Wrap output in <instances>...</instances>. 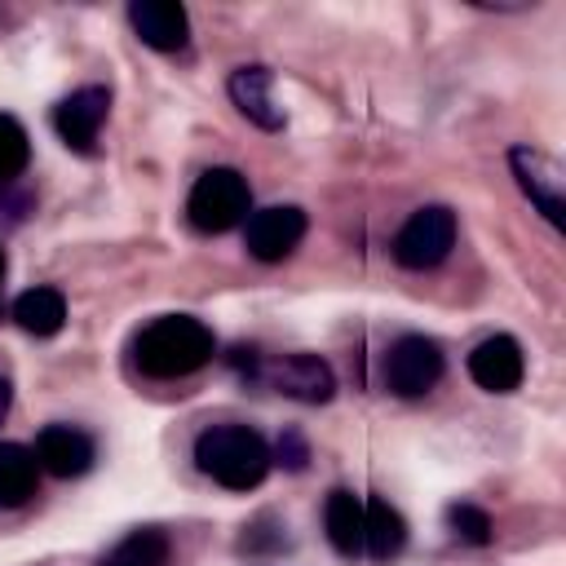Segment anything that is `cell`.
<instances>
[{"label": "cell", "mask_w": 566, "mask_h": 566, "mask_svg": "<svg viewBox=\"0 0 566 566\" xmlns=\"http://www.w3.org/2000/svg\"><path fill=\"white\" fill-rule=\"evenodd\" d=\"M212 354H217L212 327L190 314H164L133 336V363L142 376H155V380L190 376L203 363H212Z\"/></svg>", "instance_id": "6da1fadb"}, {"label": "cell", "mask_w": 566, "mask_h": 566, "mask_svg": "<svg viewBox=\"0 0 566 566\" xmlns=\"http://www.w3.org/2000/svg\"><path fill=\"white\" fill-rule=\"evenodd\" d=\"M195 464L230 491H252L270 473V447L248 424H212L195 438Z\"/></svg>", "instance_id": "7a4b0ae2"}, {"label": "cell", "mask_w": 566, "mask_h": 566, "mask_svg": "<svg viewBox=\"0 0 566 566\" xmlns=\"http://www.w3.org/2000/svg\"><path fill=\"white\" fill-rule=\"evenodd\" d=\"M248 208H252V195H248V181L234 168H208L190 186V199H186V212H190L195 230H203V234L234 230L248 217Z\"/></svg>", "instance_id": "3957f363"}, {"label": "cell", "mask_w": 566, "mask_h": 566, "mask_svg": "<svg viewBox=\"0 0 566 566\" xmlns=\"http://www.w3.org/2000/svg\"><path fill=\"white\" fill-rule=\"evenodd\" d=\"M455 248V212L442 203H429L407 217V226L394 239V261L407 270H429Z\"/></svg>", "instance_id": "277c9868"}, {"label": "cell", "mask_w": 566, "mask_h": 566, "mask_svg": "<svg viewBox=\"0 0 566 566\" xmlns=\"http://www.w3.org/2000/svg\"><path fill=\"white\" fill-rule=\"evenodd\" d=\"M509 164H513V177L526 190V199L544 212L548 226L562 230L566 226V172H562V164L535 146H513Z\"/></svg>", "instance_id": "5b68a950"}, {"label": "cell", "mask_w": 566, "mask_h": 566, "mask_svg": "<svg viewBox=\"0 0 566 566\" xmlns=\"http://www.w3.org/2000/svg\"><path fill=\"white\" fill-rule=\"evenodd\" d=\"M261 385H270L274 394H287V398H301V402H327L332 389H336V376L323 358L314 354H287V358H270V363H256L252 367Z\"/></svg>", "instance_id": "8992f818"}, {"label": "cell", "mask_w": 566, "mask_h": 566, "mask_svg": "<svg viewBox=\"0 0 566 566\" xmlns=\"http://www.w3.org/2000/svg\"><path fill=\"white\" fill-rule=\"evenodd\" d=\"M442 376V349L429 336H402L394 340L389 358H385V380L398 398H420L438 385Z\"/></svg>", "instance_id": "52a82bcc"}, {"label": "cell", "mask_w": 566, "mask_h": 566, "mask_svg": "<svg viewBox=\"0 0 566 566\" xmlns=\"http://www.w3.org/2000/svg\"><path fill=\"white\" fill-rule=\"evenodd\" d=\"M305 234V212L292 208V203H270V208H256L243 226V248L256 256V261H283L292 256V248L301 243Z\"/></svg>", "instance_id": "ba28073f"}, {"label": "cell", "mask_w": 566, "mask_h": 566, "mask_svg": "<svg viewBox=\"0 0 566 566\" xmlns=\"http://www.w3.org/2000/svg\"><path fill=\"white\" fill-rule=\"evenodd\" d=\"M106 111H111V93H106L102 84H84V88H75L71 97L57 102L53 128H57V137H62L71 150L88 155L93 142H97V128H102Z\"/></svg>", "instance_id": "9c48e42d"}, {"label": "cell", "mask_w": 566, "mask_h": 566, "mask_svg": "<svg viewBox=\"0 0 566 566\" xmlns=\"http://www.w3.org/2000/svg\"><path fill=\"white\" fill-rule=\"evenodd\" d=\"M35 464L53 478H80L93 464V438L75 424H44L35 433Z\"/></svg>", "instance_id": "30bf717a"}, {"label": "cell", "mask_w": 566, "mask_h": 566, "mask_svg": "<svg viewBox=\"0 0 566 566\" xmlns=\"http://www.w3.org/2000/svg\"><path fill=\"white\" fill-rule=\"evenodd\" d=\"M469 376L473 385H482L486 394H509L522 385V345L513 336H486L473 345L469 354Z\"/></svg>", "instance_id": "8fae6325"}, {"label": "cell", "mask_w": 566, "mask_h": 566, "mask_svg": "<svg viewBox=\"0 0 566 566\" xmlns=\"http://www.w3.org/2000/svg\"><path fill=\"white\" fill-rule=\"evenodd\" d=\"M128 22H133L137 40L150 44V49H159V53L181 49L186 44V31H190L186 9L172 4V0H133L128 4Z\"/></svg>", "instance_id": "7c38bea8"}, {"label": "cell", "mask_w": 566, "mask_h": 566, "mask_svg": "<svg viewBox=\"0 0 566 566\" xmlns=\"http://www.w3.org/2000/svg\"><path fill=\"white\" fill-rule=\"evenodd\" d=\"M270 84H274V80H270L265 66H239L226 88H230V102H234L256 128H270V133H274V128H283V111L274 106Z\"/></svg>", "instance_id": "4fadbf2b"}, {"label": "cell", "mask_w": 566, "mask_h": 566, "mask_svg": "<svg viewBox=\"0 0 566 566\" xmlns=\"http://www.w3.org/2000/svg\"><path fill=\"white\" fill-rule=\"evenodd\" d=\"M363 500L354 491H332L327 504H323V526H327V539L336 544V553L345 557H363Z\"/></svg>", "instance_id": "5bb4252c"}, {"label": "cell", "mask_w": 566, "mask_h": 566, "mask_svg": "<svg viewBox=\"0 0 566 566\" xmlns=\"http://www.w3.org/2000/svg\"><path fill=\"white\" fill-rule=\"evenodd\" d=\"M363 513H367V522H363V557H371V562L398 557L402 544H407V522L398 517V509H389L385 500H363Z\"/></svg>", "instance_id": "9a60e30c"}, {"label": "cell", "mask_w": 566, "mask_h": 566, "mask_svg": "<svg viewBox=\"0 0 566 566\" xmlns=\"http://www.w3.org/2000/svg\"><path fill=\"white\" fill-rule=\"evenodd\" d=\"M35 451L22 442H0V509H18L35 495Z\"/></svg>", "instance_id": "2e32d148"}, {"label": "cell", "mask_w": 566, "mask_h": 566, "mask_svg": "<svg viewBox=\"0 0 566 566\" xmlns=\"http://www.w3.org/2000/svg\"><path fill=\"white\" fill-rule=\"evenodd\" d=\"M13 318H18V327L31 332V336H53V332H62V323H66V301H62L57 287H27V292L13 301Z\"/></svg>", "instance_id": "e0dca14e"}, {"label": "cell", "mask_w": 566, "mask_h": 566, "mask_svg": "<svg viewBox=\"0 0 566 566\" xmlns=\"http://www.w3.org/2000/svg\"><path fill=\"white\" fill-rule=\"evenodd\" d=\"M97 566H168V535L164 531H133L124 535Z\"/></svg>", "instance_id": "ac0fdd59"}, {"label": "cell", "mask_w": 566, "mask_h": 566, "mask_svg": "<svg viewBox=\"0 0 566 566\" xmlns=\"http://www.w3.org/2000/svg\"><path fill=\"white\" fill-rule=\"evenodd\" d=\"M31 159V142H27V128L13 119V115H0V186L13 181Z\"/></svg>", "instance_id": "d6986e66"}, {"label": "cell", "mask_w": 566, "mask_h": 566, "mask_svg": "<svg viewBox=\"0 0 566 566\" xmlns=\"http://www.w3.org/2000/svg\"><path fill=\"white\" fill-rule=\"evenodd\" d=\"M447 526H451V535L464 539V544H486V539H491V517H486L478 504H451V509H447Z\"/></svg>", "instance_id": "ffe728a7"}, {"label": "cell", "mask_w": 566, "mask_h": 566, "mask_svg": "<svg viewBox=\"0 0 566 566\" xmlns=\"http://www.w3.org/2000/svg\"><path fill=\"white\" fill-rule=\"evenodd\" d=\"M279 460H283L287 469H305V442H301L296 433H283V438H279Z\"/></svg>", "instance_id": "44dd1931"}, {"label": "cell", "mask_w": 566, "mask_h": 566, "mask_svg": "<svg viewBox=\"0 0 566 566\" xmlns=\"http://www.w3.org/2000/svg\"><path fill=\"white\" fill-rule=\"evenodd\" d=\"M4 416H9V380L0 376V420H4Z\"/></svg>", "instance_id": "7402d4cb"}, {"label": "cell", "mask_w": 566, "mask_h": 566, "mask_svg": "<svg viewBox=\"0 0 566 566\" xmlns=\"http://www.w3.org/2000/svg\"><path fill=\"white\" fill-rule=\"evenodd\" d=\"M0 279H4V252H0Z\"/></svg>", "instance_id": "603a6c76"}]
</instances>
